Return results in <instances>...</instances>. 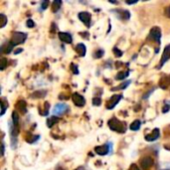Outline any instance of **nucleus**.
<instances>
[{"label":"nucleus","mask_w":170,"mask_h":170,"mask_svg":"<svg viewBox=\"0 0 170 170\" xmlns=\"http://www.w3.org/2000/svg\"><path fill=\"white\" fill-rule=\"evenodd\" d=\"M49 2L48 0H44V1H42L41 2V10L43 11V10H46L47 8H48V6H49Z\"/></svg>","instance_id":"a878e982"},{"label":"nucleus","mask_w":170,"mask_h":170,"mask_svg":"<svg viewBox=\"0 0 170 170\" xmlns=\"http://www.w3.org/2000/svg\"><path fill=\"white\" fill-rule=\"evenodd\" d=\"M165 14H166V16H167V17H169V18H170V5H169V6H168V7L166 8Z\"/></svg>","instance_id":"f704fd0d"},{"label":"nucleus","mask_w":170,"mask_h":170,"mask_svg":"<svg viewBox=\"0 0 170 170\" xmlns=\"http://www.w3.org/2000/svg\"><path fill=\"white\" fill-rule=\"evenodd\" d=\"M129 170H140L138 166L135 165V164H131L130 165V168H129Z\"/></svg>","instance_id":"72a5a7b5"},{"label":"nucleus","mask_w":170,"mask_h":170,"mask_svg":"<svg viewBox=\"0 0 170 170\" xmlns=\"http://www.w3.org/2000/svg\"><path fill=\"white\" fill-rule=\"evenodd\" d=\"M109 3H113V4H117V2H116V1H112V0H111V1H109Z\"/></svg>","instance_id":"ea45409f"},{"label":"nucleus","mask_w":170,"mask_h":170,"mask_svg":"<svg viewBox=\"0 0 170 170\" xmlns=\"http://www.w3.org/2000/svg\"><path fill=\"white\" fill-rule=\"evenodd\" d=\"M0 19H1V23H0V27L1 28H3V27H5V25L7 24V17L5 16L4 14H0Z\"/></svg>","instance_id":"393cba45"},{"label":"nucleus","mask_w":170,"mask_h":170,"mask_svg":"<svg viewBox=\"0 0 170 170\" xmlns=\"http://www.w3.org/2000/svg\"><path fill=\"white\" fill-rule=\"evenodd\" d=\"M1 107H2V111H1V116H3V114L5 113V111H6V106L4 105V102H1Z\"/></svg>","instance_id":"473e14b6"},{"label":"nucleus","mask_w":170,"mask_h":170,"mask_svg":"<svg viewBox=\"0 0 170 170\" xmlns=\"http://www.w3.org/2000/svg\"><path fill=\"white\" fill-rule=\"evenodd\" d=\"M103 53H105V52H103L102 50H101V49H100V50H98L96 53H95V57L96 58H101L102 56H103Z\"/></svg>","instance_id":"7c9ffc66"},{"label":"nucleus","mask_w":170,"mask_h":170,"mask_svg":"<svg viewBox=\"0 0 170 170\" xmlns=\"http://www.w3.org/2000/svg\"><path fill=\"white\" fill-rule=\"evenodd\" d=\"M1 155H4V143H1Z\"/></svg>","instance_id":"e433bc0d"},{"label":"nucleus","mask_w":170,"mask_h":170,"mask_svg":"<svg viewBox=\"0 0 170 170\" xmlns=\"http://www.w3.org/2000/svg\"><path fill=\"white\" fill-rule=\"evenodd\" d=\"M112 12L116 13L118 18L123 19V20H128L129 17H130V13H129V11H128V10H122V9L112 10Z\"/></svg>","instance_id":"ddd939ff"},{"label":"nucleus","mask_w":170,"mask_h":170,"mask_svg":"<svg viewBox=\"0 0 170 170\" xmlns=\"http://www.w3.org/2000/svg\"><path fill=\"white\" fill-rule=\"evenodd\" d=\"M130 83L131 82L130 81H128V82H124V83H122V85H119V86H118V87H116V88H113L112 89V91H118V90H124L125 88H128L129 85H130Z\"/></svg>","instance_id":"4be33fe9"},{"label":"nucleus","mask_w":170,"mask_h":170,"mask_svg":"<svg viewBox=\"0 0 170 170\" xmlns=\"http://www.w3.org/2000/svg\"><path fill=\"white\" fill-rule=\"evenodd\" d=\"M12 122L15 128H18V124H19V118H18V113L16 112H12Z\"/></svg>","instance_id":"aec40b11"},{"label":"nucleus","mask_w":170,"mask_h":170,"mask_svg":"<svg viewBox=\"0 0 170 170\" xmlns=\"http://www.w3.org/2000/svg\"><path fill=\"white\" fill-rule=\"evenodd\" d=\"M95 151L98 155H107L112 151V142H108L105 145H100L95 147Z\"/></svg>","instance_id":"7ed1b4c3"},{"label":"nucleus","mask_w":170,"mask_h":170,"mask_svg":"<svg viewBox=\"0 0 170 170\" xmlns=\"http://www.w3.org/2000/svg\"><path fill=\"white\" fill-rule=\"evenodd\" d=\"M69 111V107L68 105H66V103H58V105H56L53 108V113L55 114V116H62V114L66 113Z\"/></svg>","instance_id":"20e7f679"},{"label":"nucleus","mask_w":170,"mask_h":170,"mask_svg":"<svg viewBox=\"0 0 170 170\" xmlns=\"http://www.w3.org/2000/svg\"><path fill=\"white\" fill-rule=\"evenodd\" d=\"M159 136H160L159 128H154L150 134L145 135V140H147V141H155V140H157L158 138H159Z\"/></svg>","instance_id":"9d476101"},{"label":"nucleus","mask_w":170,"mask_h":170,"mask_svg":"<svg viewBox=\"0 0 170 170\" xmlns=\"http://www.w3.org/2000/svg\"><path fill=\"white\" fill-rule=\"evenodd\" d=\"M46 95H47V92L46 91H37L35 92H33L31 97L33 98H42L44 97H46Z\"/></svg>","instance_id":"a211bd4d"},{"label":"nucleus","mask_w":170,"mask_h":170,"mask_svg":"<svg viewBox=\"0 0 170 170\" xmlns=\"http://www.w3.org/2000/svg\"><path fill=\"white\" fill-rule=\"evenodd\" d=\"M113 53H114V55H116L117 57H122V51L118 50L117 47L113 48Z\"/></svg>","instance_id":"cd10ccee"},{"label":"nucleus","mask_w":170,"mask_h":170,"mask_svg":"<svg viewBox=\"0 0 170 170\" xmlns=\"http://www.w3.org/2000/svg\"><path fill=\"white\" fill-rule=\"evenodd\" d=\"M122 95H114V96H112V98H111V100H109L108 102V105H107V108L108 109H112L114 107H116L118 103V102L122 100Z\"/></svg>","instance_id":"0eeeda50"},{"label":"nucleus","mask_w":170,"mask_h":170,"mask_svg":"<svg viewBox=\"0 0 170 170\" xmlns=\"http://www.w3.org/2000/svg\"><path fill=\"white\" fill-rule=\"evenodd\" d=\"M92 103H94V106H101L102 100L100 98H94V100H92Z\"/></svg>","instance_id":"c85d7f7f"},{"label":"nucleus","mask_w":170,"mask_h":170,"mask_svg":"<svg viewBox=\"0 0 170 170\" xmlns=\"http://www.w3.org/2000/svg\"><path fill=\"white\" fill-rule=\"evenodd\" d=\"M16 109L22 113H26L27 112V108H26V102L25 101H19L15 106Z\"/></svg>","instance_id":"4468645a"},{"label":"nucleus","mask_w":170,"mask_h":170,"mask_svg":"<svg viewBox=\"0 0 170 170\" xmlns=\"http://www.w3.org/2000/svg\"><path fill=\"white\" fill-rule=\"evenodd\" d=\"M26 38H27V34L23 32H14L12 37H11V40L10 42L12 43V45L15 47L17 45H20V44L24 43L26 41Z\"/></svg>","instance_id":"f03ea898"},{"label":"nucleus","mask_w":170,"mask_h":170,"mask_svg":"<svg viewBox=\"0 0 170 170\" xmlns=\"http://www.w3.org/2000/svg\"><path fill=\"white\" fill-rule=\"evenodd\" d=\"M71 69L73 70V72H74L75 75H78L79 74V70H78V67H77V65H75V64L72 63V65H71Z\"/></svg>","instance_id":"c756f323"},{"label":"nucleus","mask_w":170,"mask_h":170,"mask_svg":"<svg viewBox=\"0 0 170 170\" xmlns=\"http://www.w3.org/2000/svg\"><path fill=\"white\" fill-rule=\"evenodd\" d=\"M108 127L112 130L113 131H117V132H120V133H123L125 129H127V125H125L124 122H120L119 119L116 118H112L108 120Z\"/></svg>","instance_id":"f257e3e1"},{"label":"nucleus","mask_w":170,"mask_h":170,"mask_svg":"<svg viewBox=\"0 0 170 170\" xmlns=\"http://www.w3.org/2000/svg\"><path fill=\"white\" fill-rule=\"evenodd\" d=\"M125 3L127 4H135V3H138V0H134V1H125Z\"/></svg>","instance_id":"c9c22d12"},{"label":"nucleus","mask_w":170,"mask_h":170,"mask_svg":"<svg viewBox=\"0 0 170 170\" xmlns=\"http://www.w3.org/2000/svg\"><path fill=\"white\" fill-rule=\"evenodd\" d=\"M7 64H8L7 59L6 58H1V60H0V70H1V71L5 70Z\"/></svg>","instance_id":"b1692460"},{"label":"nucleus","mask_w":170,"mask_h":170,"mask_svg":"<svg viewBox=\"0 0 170 170\" xmlns=\"http://www.w3.org/2000/svg\"><path fill=\"white\" fill-rule=\"evenodd\" d=\"M153 92V90H152V91H149V92H147V94H146V95H145V96L143 97V98H148V97H149V95L151 94V92Z\"/></svg>","instance_id":"4c0bfd02"},{"label":"nucleus","mask_w":170,"mask_h":170,"mask_svg":"<svg viewBox=\"0 0 170 170\" xmlns=\"http://www.w3.org/2000/svg\"><path fill=\"white\" fill-rule=\"evenodd\" d=\"M149 37L151 38V40L156 42L157 44L160 45V38H161V30L159 27H153L150 30Z\"/></svg>","instance_id":"39448f33"},{"label":"nucleus","mask_w":170,"mask_h":170,"mask_svg":"<svg viewBox=\"0 0 170 170\" xmlns=\"http://www.w3.org/2000/svg\"><path fill=\"white\" fill-rule=\"evenodd\" d=\"M26 25H27L28 28H33V27L35 26V22L33 20H31V19H28L26 21Z\"/></svg>","instance_id":"bb28decb"},{"label":"nucleus","mask_w":170,"mask_h":170,"mask_svg":"<svg viewBox=\"0 0 170 170\" xmlns=\"http://www.w3.org/2000/svg\"><path fill=\"white\" fill-rule=\"evenodd\" d=\"M169 109H170V106L169 105H165L163 108H162V112L163 113H166L169 112Z\"/></svg>","instance_id":"2f4dec72"},{"label":"nucleus","mask_w":170,"mask_h":170,"mask_svg":"<svg viewBox=\"0 0 170 170\" xmlns=\"http://www.w3.org/2000/svg\"><path fill=\"white\" fill-rule=\"evenodd\" d=\"M14 48V46L12 45V43L9 42L6 46L2 45L1 46V53H4V54H9L11 51H12V49Z\"/></svg>","instance_id":"dca6fc26"},{"label":"nucleus","mask_w":170,"mask_h":170,"mask_svg":"<svg viewBox=\"0 0 170 170\" xmlns=\"http://www.w3.org/2000/svg\"><path fill=\"white\" fill-rule=\"evenodd\" d=\"M129 75V72H119L118 75H117V77H116V79L117 80H123V79H125Z\"/></svg>","instance_id":"5701e85b"},{"label":"nucleus","mask_w":170,"mask_h":170,"mask_svg":"<svg viewBox=\"0 0 170 170\" xmlns=\"http://www.w3.org/2000/svg\"><path fill=\"white\" fill-rule=\"evenodd\" d=\"M78 17H79V19L83 22V23H85V25H87V26H90V24H91V20H92V15H91V13H89V12H80L79 14H78Z\"/></svg>","instance_id":"6e6552de"},{"label":"nucleus","mask_w":170,"mask_h":170,"mask_svg":"<svg viewBox=\"0 0 170 170\" xmlns=\"http://www.w3.org/2000/svg\"><path fill=\"white\" fill-rule=\"evenodd\" d=\"M22 51H23V50H22V49H19V50H16L14 53H15V54H19V53H21Z\"/></svg>","instance_id":"58836bf2"},{"label":"nucleus","mask_w":170,"mask_h":170,"mask_svg":"<svg viewBox=\"0 0 170 170\" xmlns=\"http://www.w3.org/2000/svg\"><path fill=\"white\" fill-rule=\"evenodd\" d=\"M72 100H73V102L75 103V106L77 107H84L85 106V103H86V100H85V98L78 94V92H74V94L72 95Z\"/></svg>","instance_id":"423d86ee"},{"label":"nucleus","mask_w":170,"mask_h":170,"mask_svg":"<svg viewBox=\"0 0 170 170\" xmlns=\"http://www.w3.org/2000/svg\"><path fill=\"white\" fill-rule=\"evenodd\" d=\"M140 165L142 167L143 170H147L148 168H150L153 165V159L151 157H143L142 159L140 160Z\"/></svg>","instance_id":"9b49d317"},{"label":"nucleus","mask_w":170,"mask_h":170,"mask_svg":"<svg viewBox=\"0 0 170 170\" xmlns=\"http://www.w3.org/2000/svg\"><path fill=\"white\" fill-rule=\"evenodd\" d=\"M58 120H59L58 117H55V116H54V117H52V118H49L47 119V127L51 128L55 123H57V122H58Z\"/></svg>","instance_id":"6ab92c4d"},{"label":"nucleus","mask_w":170,"mask_h":170,"mask_svg":"<svg viewBox=\"0 0 170 170\" xmlns=\"http://www.w3.org/2000/svg\"><path fill=\"white\" fill-rule=\"evenodd\" d=\"M61 5H62L61 0H55V1L52 3V11L53 12H58L60 8H61Z\"/></svg>","instance_id":"f3484780"},{"label":"nucleus","mask_w":170,"mask_h":170,"mask_svg":"<svg viewBox=\"0 0 170 170\" xmlns=\"http://www.w3.org/2000/svg\"><path fill=\"white\" fill-rule=\"evenodd\" d=\"M169 59H170V44H169L168 46L165 47V49H164L163 54H162L161 61H160V65H159V68H161L162 66L168 61Z\"/></svg>","instance_id":"f8f14e48"},{"label":"nucleus","mask_w":170,"mask_h":170,"mask_svg":"<svg viewBox=\"0 0 170 170\" xmlns=\"http://www.w3.org/2000/svg\"><path fill=\"white\" fill-rule=\"evenodd\" d=\"M58 36H59V39L64 43L71 44L73 42V37L68 32H59Z\"/></svg>","instance_id":"1a4fd4ad"},{"label":"nucleus","mask_w":170,"mask_h":170,"mask_svg":"<svg viewBox=\"0 0 170 170\" xmlns=\"http://www.w3.org/2000/svg\"><path fill=\"white\" fill-rule=\"evenodd\" d=\"M140 125H141V122H140V120H134V122L130 124V127H129V128L131 129V130H138L139 128H140Z\"/></svg>","instance_id":"412c9836"},{"label":"nucleus","mask_w":170,"mask_h":170,"mask_svg":"<svg viewBox=\"0 0 170 170\" xmlns=\"http://www.w3.org/2000/svg\"><path fill=\"white\" fill-rule=\"evenodd\" d=\"M76 51H77V53H78V55L80 57H84L86 55V51H87L86 46L84 45L83 43H80L76 46Z\"/></svg>","instance_id":"2eb2a0df"}]
</instances>
